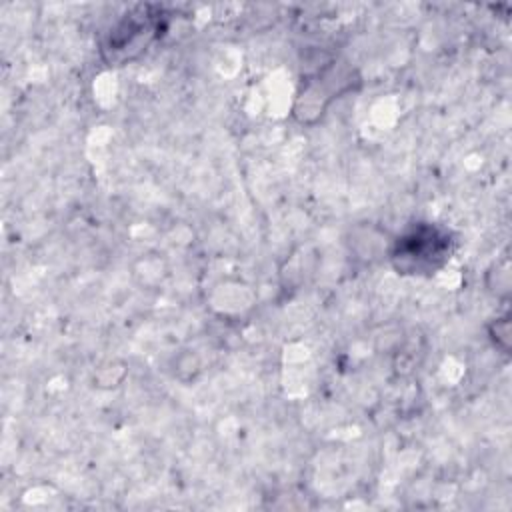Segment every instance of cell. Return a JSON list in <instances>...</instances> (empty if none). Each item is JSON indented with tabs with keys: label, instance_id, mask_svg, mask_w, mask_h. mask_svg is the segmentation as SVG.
Segmentation results:
<instances>
[{
	"label": "cell",
	"instance_id": "obj_1",
	"mask_svg": "<svg viewBox=\"0 0 512 512\" xmlns=\"http://www.w3.org/2000/svg\"><path fill=\"white\" fill-rule=\"evenodd\" d=\"M448 256V238L434 226H418L398 238L392 254L400 272H426L438 268Z\"/></svg>",
	"mask_w": 512,
	"mask_h": 512
}]
</instances>
